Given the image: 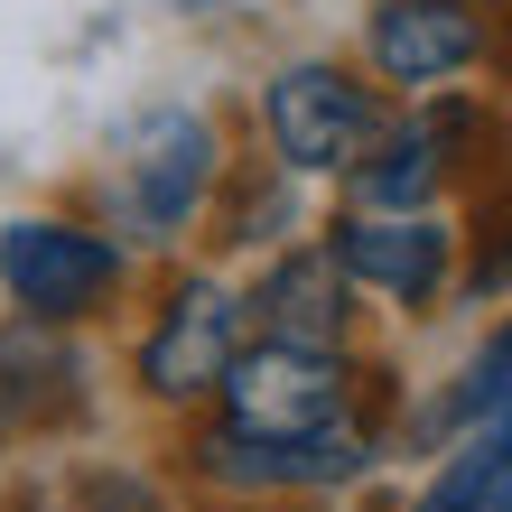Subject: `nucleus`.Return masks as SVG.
<instances>
[{
  "label": "nucleus",
  "mask_w": 512,
  "mask_h": 512,
  "mask_svg": "<svg viewBox=\"0 0 512 512\" xmlns=\"http://www.w3.org/2000/svg\"><path fill=\"white\" fill-rule=\"evenodd\" d=\"M215 177H224L215 122H205L196 103H149L103 149V177H94L103 233L122 252L131 243H149V252H159V243H187V233L205 224V205H215Z\"/></svg>",
  "instance_id": "nucleus-1"
},
{
  "label": "nucleus",
  "mask_w": 512,
  "mask_h": 512,
  "mask_svg": "<svg viewBox=\"0 0 512 512\" xmlns=\"http://www.w3.org/2000/svg\"><path fill=\"white\" fill-rule=\"evenodd\" d=\"M224 401V429H243L261 447H289V494H298V447L354 429V419H373L382 401V373H354L345 354H317V345H243L233 354V373L215 382Z\"/></svg>",
  "instance_id": "nucleus-2"
},
{
  "label": "nucleus",
  "mask_w": 512,
  "mask_h": 512,
  "mask_svg": "<svg viewBox=\"0 0 512 512\" xmlns=\"http://www.w3.org/2000/svg\"><path fill=\"white\" fill-rule=\"evenodd\" d=\"M131 280V252L103 224L75 215H10L0 224V298L38 326H84L103 317Z\"/></svg>",
  "instance_id": "nucleus-3"
},
{
  "label": "nucleus",
  "mask_w": 512,
  "mask_h": 512,
  "mask_svg": "<svg viewBox=\"0 0 512 512\" xmlns=\"http://www.w3.org/2000/svg\"><path fill=\"white\" fill-rule=\"evenodd\" d=\"M382 94L336 56H298L261 84V131H270V159L289 177H345L364 149L382 140Z\"/></svg>",
  "instance_id": "nucleus-4"
},
{
  "label": "nucleus",
  "mask_w": 512,
  "mask_h": 512,
  "mask_svg": "<svg viewBox=\"0 0 512 512\" xmlns=\"http://www.w3.org/2000/svg\"><path fill=\"white\" fill-rule=\"evenodd\" d=\"M243 289H224V280H205V270H187L168 298H159V317H149V336L131 354V373L149 401H168V410H196V401H215V382L233 373V354H243Z\"/></svg>",
  "instance_id": "nucleus-5"
},
{
  "label": "nucleus",
  "mask_w": 512,
  "mask_h": 512,
  "mask_svg": "<svg viewBox=\"0 0 512 512\" xmlns=\"http://www.w3.org/2000/svg\"><path fill=\"white\" fill-rule=\"evenodd\" d=\"M364 56L401 94H438V84H457L494 56V28H485L475 0H373L364 10Z\"/></svg>",
  "instance_id": "nucleus-6"
},
{
  "label": "nucleus",
  "mask_w": 512,
  "mask_h": 512,
  "mask_svg": "<svg viewBox=\"0 0 512 512\" xmlns=\"http://www.w3.org/2000/svg\"><path fill=\"white\" fill-rule=\"evenodd\" d=\"M326 252L354 289L391 298V308H438L447 270H457V233L438 215H345L326 233Z\"/></svg>",
  "instance_id": "nucleus-7"
},
{
  "label": "nucleus",
  "mask_w": 512,
  "mask_h": 512,
  "mask_svg": "<svg viewBox=\"0 0 512 512\" xmlns=\"http://www.w3.org/2000/svg\"><path fill=\"white\" fill-rule=\"evenodd\" d=\"M243 317L261 326L270 345H317V354H345V326H354V280L336 270L326 243H298L261 270V289L243 298Z\"/></svg>",
  "instance_id": "nucleus-8"
},
{
  "label": "nucleus",
  "mask_w": 512,
  "mask_h": 512,
  "mask_svg": "<svg viewBox=\"0 0 512 512\" xmlns=\"http://www.w3.org/2000/svg\"><path fill=\"white\" fill-rule=\"evenodd\" d=\"M75 410H84V354L66 345V326L10 317L0 326V438H38Z\"/></svg>",
  "instance_id": "nucleus-9"
},
{
  "label": "nucleus",
  "mask_w": 512,
  "mask_h": 512,
  "mask_svg": "<svg viewBox=\"0 0 512 512\" xmlns=\"http://www.w3.org/2000/svg\"><path fill=\"white\" fill-rule=\"evenodd\" d=\"M410 512H512V419L466 429L457 457L429 475V494H419Z\"/></svg>",
  "instance_id": "nucleus-10"
},
{
  "label": "nucleus",
  "mask_w": 512,
  "mask_h": 512,
  "mask_svg": "<svg viewBox=\"0 0 512 512\" xmlns=\"http://www.w3.org/2000/svg\"><path fill=\"white\" fill-rule=\"evenodd\" d=\"M494 419H512V317L466 354V373L447 382V401L429 410L419 438H466V429H494Z\"/></svg>",
  "instance_id": "nucleus-11"
},
{
  "label": "nucleus",
  "mask_w": 512,
  "mask_h": 512,
  "mask_svg": "<svg viewBox=\"0 0 512 512\" xmlns=\"http://www.w3.org/2000/svg\"><path fill=\"white\" fill-rule=\"evenodd\" d=\"M280 224H289V168L280 159L215 177V243L252 252V243H280Z\"/></svg>",
  "instance_id": "nucleus-12"
},
{
  "label": "nucleus",
  "mask_w": 512,
  "mask_h": 512,
  "mask_svg": "<svg viewBox=\"0 0 512 512\" xmlns=\"http://www.w3.org/2000/svg\"><path fill=\"white\" fill-rule=\"evenodd\" d=\"M466 289H512V177H485L475 196V252H466Z\"/></svg>",
  "instance_id": "nucleus-13"
},
{
  "label": "nucleus",
  "mask_w": 512,
  "mask_h": 512,
  "mask_svg": "<svg viewBox=\"0 0 512 512\" xmlns=\"http://www.w3.org/2000/svg\"><path fill=\"white\" fill-rule=\"evenodd\" d=\"M75 512H168V494L149 475H131V466H94L75 485Z\"/></svg>",
  "instance_id": "nucleus-14"
}]
</instances>
